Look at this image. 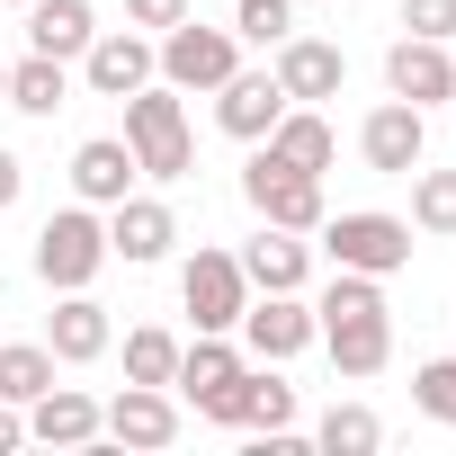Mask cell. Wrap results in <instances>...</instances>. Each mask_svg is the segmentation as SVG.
I'll return each instance as SVG.
<instances>
[{"label": "cell", "mask_w": 456, "mask_h": 456, "mask_svg": "<svg viewBox=\"0 0 456 456\" xmlns=\"http://www.w3.org/2000/svg\"><path fill=\"white\" fill-rule=\"evenodd\" d=\"M99 429L126 438V447H170V438H179V403H170V385H126V394L99 411Z\"/></svg>", "instance_id": "cell-14"}, {"label": "cell", "mask_w": 456, "mask_h": 456, "mask_svg": "<svg viewBox=\"0 0 456 456\" xmlns=\"http://www.w3.org/2000/svg\"><path fill=\"white\" fill-rule=\"evenodd\" d=\"M179 296H188L197 331H233V322H242V305H251V278H242V260H233V251H197V260L179 269Z\"/></svg>", "instance_id": "cell-7"}, {"label": "cell", "mask_w": 456, "mask_h": 456, "mask_svg": "<svg viewBox=\"0 0 456 456\" xmlns=\"http://www.w3.org/2000/svg\"><path fill=\"white\" fill-rule=\"evenodd\" d=\"M99 269H108V224H99L90 206L45 215V233H37V278H45V287H90Z\"/></svg>", "instance_id": "cell-5"}, {"label": "cell", "mask_w": 456, "mask_h": 456, "mask_svg": "<svg viewBox=\"0 0 456 456\" xmlns=\"http://www.w3.org/2000/svg\"><path fill=\"white\" fill-rule=\"evenodd\" d=\"M242 197L260 206V224H287V233H314V224H322V179H314V170H296V161H278L269 143L251 152Z\"/></svg>", "instance_id": "cell-6"}, {"label": "cell", "mask_w": 456, "mask_h": 456, "mask_svg": "<svg viewBox=\"0 0 456 456\" xmlns=\"http://www.w3.org/2000/svg\"><path fill=\"white\" fill-rule=\"evenodd\" d=\"M10 10H28V0H10Z\"/></svg>", "instance_id": "cell-36"}, {"label": "cell", "mask_w": 456, "mask_h": 456, "mask_svg": "<svg viewBox=\"0 0 456 456\" xmlns=\"http://www.w3.org/2000/svg\"><path fill=\"white\" fill-rule=\"evenodd\" d=\"M358 152H367V170H385V179H411V170H420V152H429V108H411V99H385V108L358 126Z\"/></svg>", "instance_id": "cell-9"}, {"label": "cell", "mask_w": 456, "mask_h": 456, "mask_svg": "<svg viewBox=\"0 0 456 456\" xmlns=\"http://www.w3.org/2000/svg\"><path fill=\"white\" fill-rule=\"evenodd\" d=\"M287 108H296V99L278 90V72H233V81L215 90V126L233 134V143H260V134H269Z\"/></svg>", "instance_id": "cell-11"}, {"label": "cell", "mask_w": 456, "mask_h": 456, "mask_svg": "<svg viewBox=\"0 0 456 456\" xmlns=\"http://www.w3.org/2000/svg\"><path fill=\"white\" fill-rule=\"evenodd\" d=\"M0 99H10V63H0Z\"/></svg>", "instance_id": "cell-35"}, {"label": "cell", "mask_w": 456, "mask_h": 456, "mask_svg": "<svg viewBox=\"0 0 456 456\" xmlns=\"http://www.w3.org/2000/svg\"><path fill=\"white\" fill-rule=\"evenodd\" d=\"M260 143H269L278 161H296V170H314V179H322V170H331V152H340V143H331V126H322L314 108H287V117H278V126H269Z\"/></svg>", "instance_id": "cell-22"}, {"label": "cell", "mask_w": 456, "mask_h": 456, "mask_svg": "<svg viewBox=\"0 0 456 456\" xmlns=\"http://www.w3.org/2000/svg\"><path fill=\"white\" fill-rule=\"evenodd\" d=\"M305 269H314V251L287 233V224H269V233L242 251V278H251L260 296H296V287H305Z\"/></svg>", "instance_id": "cell-21"}, {"label": "cell", "mask_w": 456, "mask_h": 456, "mask_svg": "<svg viewBox=\"0 0 456 456\" xmlns=\"http://www.w3.org/2000/svg\"><path fill=\"white\" fill-rule=\"evenodd\" d=\"M179 376V340L170 331H126V385H170Z\"/></svg>", "instance_id": "cell-27"}, {"label": "cell", "mask_w": 456, "mask_h": 456, "mask_svg": "<svg viewBox=\"0 0 456 456\" xmlns=\"http://www.w3.org/2000/svg\"><path fill=\"white\" fill-rule=\"evenodd\" d=\"M19 188H28V161H19L10 143H0V215H10V206H19Z\"/></svg>", "instance_id": "cell-33"}, {"label": "cell", "mask_w": 456, "mask_h": 456, "mask_svg": "<svg viewBox=\"0 0 456 456\" xmlns=\"http://www.w3.org/2000/svg\"><path fill=\"white\" fill-rule=\"evenodd\" d=\"M278 90L296 99V108H314V99H340V81H349V63H340V45H322V37H278Z\"/></svg>", "instance_id": "cell-12"}, {"label": "cell", "mask_w": 456, "mask_h": 456, "mask_svg": "<svg viewBox=\"0 0 456 456\" xmlns=\"http://www.w3.org/2000/svg\"><path fill=\"white\" fill-rule=\"evenodd\" d=\"M19 438H28V420H19V403H0V456H10Z\"/></svg>", "instance_id": "cell-34"}, {"label": "cell", "mask_w": 456, "mask_h": 456, "mask_svg": "<svg viewBox=\"0 0 456 456\" xmlns=\"http://www.w3.org/2000/svg\"><path fill=\"white\" fill-rule=\"evenodd\" d=\"M28 438H45V447H90V438H99V403L72 394V385H45V394L28 403Z\"/></svg>", "instance_id": "cell-20"}, {"label": "cell", "mask_w": 456, "mask_h": 456, "mask_svg": "<svg viewBox=\"0 0 456 456\" xmlns=\"http://www.w3.org/2000/svg\"><path fill=\"white\" fill-rule=\"evenodd\" d=\"M411 403H420L429 420H447V429H456V358H429V367L411 376Z\"/></svg>", "instance_id": "cell-30"}, {"label": "cell", "mask_w": 456, "mask_h": 456, "mask_svg": "<svg viewBox=\"0 0 456 456\" xmlns=\"http://www.w3.org/2000/svg\"><path fill=\"white\" fill-rule=\"evenodd\" d=\"M403 28L429 45H456V0H403Z\"/></svg>", "instance_id": "cell-31"}, {"label": "cell", "mask_w": 456, "mask_h": 456, "mask_svg": "<svg viewBox=\"0 0 456 456\" xmlns=\"http://www.w3.org/2000/svg\"><path fill=\"white\" fill-rule=\"evenodd\" d=\"M45 385H54V349H45V340H10V349H0V403L28 411Z\"/></svg>", "instance_id": "cell-24"}, {"label": "cell", "mask_w": 456, "mask_h": 456, "mask_svg": "<svg viewBox=\"0 0 456 456\" xmlns=\"http://www.w3.org/2000/svg\"><path fill=\"white\" fill-rule=\"evenodd\" d=\"M45 349H54V367H90V358H108V305H99L90 287H63Z\"/></svg>", "instance_id": "cell-16"}, {"label": "cell", "mask_w": 456, "mask_h": 456, "mask_svg": "<svg viewBox=\"0 0 456 456\" xmlns=\"http://www.w3.org/2000/svg\"><path fill=\"white\" fill-rule=\"evenodd\" d=\"M314 233H322L331 269H367V278H394V269H411V224H403V215H376V206H358V215H322Z\"/></svg>", "instance_id": "cell-2"}, {"label": "cell", "mask_w": 456, "mask_h": 456, "mask_svg": "<svg viewBox=\"0 0 456 456\" xmlns=\"http://www.w3.org/2000/svg\"><path fill=\"white\" fill-rule=\"evenodd\" d=\"M81 72H90V90H99V99H134V90L152 81V45H143L134 28H117V37H90Z\"/></svg>", "instance_id": "cell-17"}, {"label": "cell", "mask_w": 456, "mask_h": 456, "mask_svg": "<svg viewBox=\"0 0 456 456\" xmlns=\"http://www.w3.org/2000/svg\"><path fill=\"white\" fill-rule=\"evenodd\" d=\"M314 340L331 349V367L340 376H376L385 358H394V322H385V287L367 278V269H340L331 287H322V305H314Z\"/></svg>", "instance_id": "cell-1"}, {"label": "cell", "mask_w": 456, "mask_h": 456, "mask_svg": "<svg viewBox=\"0 0 456 456\" xmlns=\"http://www.w3.org/2000/svg\"><path fill=\"white\" fill-rule=\"evenodd\" d=\"M385 81H394V99L438 108V99H456V54H447V45H429V37H403V45L385 54Z\"/></svg>", "instance_id": "cell-13"}, {"label": "cell", "mask_w": 456, "mask_h": 456, "mask_svg": "<svg viewBox=\"0 0 456 456\" xmlns=\"http://www.w3.org/2000/svg\"><path fill=\"white\" fill-rule=\"evenodd\" d=\"M126 143H134V170L143 179H188V117H179V90L170 81H143L126 99Z\"/></svg>", "instance_id": "cell-3"}, {"label": "cell", "mask_w": 456, "mask_h": 456, "mask_svg": "<svg viewBox=\"0 0 456 456\" xmlns=\"http://www.w3.org/2000/svg\"><path fill=\"white\" fill-rule=\"evenodd\" d=\"M72 99V81H63V63L54 54H28V63H10V108H28V117H54Z\"/></svg>", "instance_id": "cell-25"}, {"label": "cell", "mask_w": 456, "mask_h": 456, "mask_svg": "<svg viewBox=\"0 0 456 456\" xmlns=\"http://www.w3.org/2000/svg\"><path fill=\"white\" fill-rule=\"evenodd\" d=\"M411 224L420 233H456V170H420L411 179Z\"/></svg>", "instance_id": "cell-28"}, {"label": "cell", "mask_w": 456, "mask_h": 456, "mask_svg": "<svg viewBox=\"0 0 456 456\" xmlns=\"http://www.w3.org/2000/svg\"><path fill=\"white\" fill-rule=\"evenodd\" d=\"M314 305H296V296H260V305H242V340H251V358H269V367H287V358H305L314 349Z\"/></svg>", "instance_id": "cell-10"}, {"label": "cell", "mask_w": 456, "mask_h": 456, "mask_svg": "<svg viewBox=\"0 0 456 456\" xmlns=\"http://www.w3.org/2000/svg\"><path fill=\"white\" fill-rule=\"evenodd\" d=\"M90 37H99V10H90V0H28V45H37V54L72 63V54H90Z\"/></svg>", "instance_id": "cell-19"}, {"label": "cell", "mask_w": 456, "mask_h": 456, "mask_svg": "<svg viewBox=\"0 0 456 456\" xmlns=\"http://www.w3.org/2000/svg\"><path fill=\"white\" fill-rule=\"evenodd\" d=\"M233 37H242V45H278V37H296V0H242V10H233Z\"/></svg>", "instance_id": "cell-29"}, {"label": "cell", "mask_w": 456, "mask_h": 456, "mask_svg": "<svg viewBox=\"0 0 456 456\" xmlns=\"http://www.w3.org/2000/svg\"><path fill=\"white\" fill-rule=\"evenodd\" d=\"M126 19H134V28H179L188 0H126Z\"/></svg>", "instance_id": "cell-32"}, {"label": "cell", "mask_w": 456, "mask_h": 456, "mask_svg": "<svg viewBox=\"0 0 456 456\" xmlns=\"http://www.w3.org/2000/svg\"><path fill=\"white\" fill-rule=\"evenodd\" d=\"M134 143H117V134H90L81 152H72V188H81V206H117V197H134Z\"/></svg>", "instance_id": "cell-18"}, {"label": "cell", "mask_w": 456, "mask_h": 456, "mask_svg": "<svg viewBox=\"0 0 456 456\" xmlns=\"http://www.w3.org/2000/svg\"><path fill=\"white\" fill-rule=\"evenodd\" d=\"M314 438H322V456H376V447H385V420H376L367 403H331Z\"/></svg>", "instance_id": "cell-26"}, {"label": "cell", "mask_w": 456, "mask_h": 456, "mask_svg": "<svg viewBox=\"0 0 456 456\" xmlns=\"http://www.w3.org/2000/svg\"><path fill=\"white\" fill-rule=\"evenodd\" d=\"M215 429H233V385H242V349H224V331H197V349H179V376H170Z\"/></svg>", "instance_id": "cell-8"}, {"label": "cell", "mask_w": 456, "mask_h": 456, "mask_svg": "<svg viewBox=\"0 0 456 456\" xmlns=\"http://www.w3.org/2000/svg\"><path fill=\"white\" fill-rule=\"evenodd\" d=\"M170 242H179V224H170V206H161V197H117V215H108V260L152 269Z\"/></svg>", "instance_id": "cell-15"}, {"label": "cell", "mask_w": 456, "mask_h": 456, "mask_svg": "<svg viewBox=\"0 0 456 456\" xmlns=\"http://www.w3.org/2000/svg\"><path fill=\"white\" fill-rule=\"evenodd\" d=\"M152 72H161L170 90H224V81L242 72V37H233V28H197V19H179V28H161Z\"/></svg>", "instance_id": "cell-4"}, {"label": "cell", "mask_w": 456, "mask_h": 456, "mask_svg": "<svg viewBox=\"0 0 456 456\" xmlns=\"http://www.w3.org/2000/svg\"><path fill=\"white\" fill-rule=\"evenodd\" d=\"M233 429H269V438H287V429H296V385L242 367V385H233Z\"/></svg>", "instance_id": "cell-23"}]
</instances>
